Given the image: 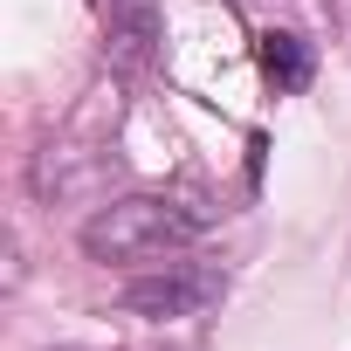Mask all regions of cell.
I'll use <instances>...</instances> for the list:
<instances>
[{
  "label": "cell",
  "instance_id": "cell-3",
  "mask_svg": "<svg viewBox=\"0 0 351 351\" xmlns=\"http://www.w3.org/2000/svg\"><path fill=\"white\" fill-rule=\"evenodd\" d=\"M104 8V35H110V56L117 62H152L158 42H165V14H158V0H97Z\"/></svg>",
  "mask_w": 351,
  "mask_h": 351
},
{
  "label": "cell",
  "instance_id": "cell-2",
  "mask_svg": "<svg viewBox=\"0 0 351 351\" xmlns=\"http://www.w3.org/2000/svg\"><path fill=\"white\" fill-rule=\"evenodd\" d=\"M221 296H228V269H214V262H158L152 276H138L124 289V310L152 317V324H186V317L214 310Z\"/></svg>",
  "mask_w": 351,
  "mask_h": 351
},
{
  "label": "cell",
  "instance_id": "cell-4",
  "mask_svg": "<svg viewBox=\"0 0 351 351\" xmlns=\"http://www.w3.org/2000/svg\"><path fill=\"white\" fill-rule=\"evenodd\" d=\"M255 62H262V83H269L276 97H296V90H310V76H317L310 42H303V35H289V28H269V35H262V49H255Z\"/></svg>",
  "mask_w": 351,
  "mask_h": 351
},
{
  "label": "cell",
  "instance_id": "cell-1",
  "mask_svg": "<svg viewBox=\"0 0 351 351\" xmlns=\"http://www.w3.org/2000/svg\"><path fill=\"white\" fill-rule=\"evenodd\" d=\"M207 214L165 200V193H124L110 207H97L83 221V255L104 269H131V262H158V255H180L200 234Z\"/></svg>",
  "mask_w": 351,
  "mask_h": 351
}]
</instances>
